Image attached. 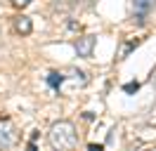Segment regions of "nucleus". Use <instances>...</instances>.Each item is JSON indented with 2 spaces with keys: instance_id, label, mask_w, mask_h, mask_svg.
<instances>
[{
  "instance_id": "f257e3e1",
  "label": "nucleus",
  "mask_w": 156,
  "mask_h": 151,
  "mask_svg": "<svg viewBox=\"0 0 156 151\" xmlns=\"http://www.w3.org/2000/svg\"><path fill=\"white\" fill-rule=\"evenodd\" d=\"M50 146L55 151H73L78 144V135L71 121H57L48 132Z\"/></svg>"
},
{
  "instance_id": "f03ea898",
  "label": "nucleus",
  "mask_w": 156,
  "mask_h": 151,
  "mask_svg": "<svg viewBox=\"0 0 156 151\" xmlns=\"http://www.w3.org/2000/svg\"><path fill=\"white\" fill-rule=\"evenodd\" d=\"M95 45H97V36H83L76 40V52L78 57H92V50H95Z\"/></svg>"
},
{
  "instance_id": "7ed1b4c3",
  "label": "nucleus",
  "mask_w": 156,
  "mask_h": 151,
  "mask_svg": "<svg viewBox=\"0 0 156 151\" xmlns=\"http://www.w3.org/2000/svg\"><path fill=\"white\" fill-rule=\"evenodd\" d=\"M156 7V0H133V12H135L137 21H144V17Z\"/></svg>"
},
{
  "instance_id": "20e7f679",
  "label": "nucleus",
  "mask_w": 156,
  "mask_h": 151,
  "mask_svg": "<svg viewBox=\"0 0 156 151\" xmlns=\"http://www.w3.org/2000/svg\"><path fill=\"white\" fill-rule=\"evenodd\" d=\"M14 31H17V33H21V36H29L31 31H33L31 19L24 17V14H21V17H17V19H14Z\"/></svg>"
},
{
  "instance_id": "39448f33",
  "label": "nucleus",
  "mask_w": 156,
  "mask_h": 151,
  "mask_svg": "<svg viewBox=\"0 0 156 151\" xmlns=\"http://www.w3.org/2000/svg\"><path fill=\"white\" fill-rule=\"evenodd\" d=\"M140 43H142L140 38H130V40H126V43L121 45V50H118V59H126V57L130 54V52H133V50H135Z\"/></svg>"
},
{
  "instance_id": "423d86ee",
  "label": "nucleus",
  "mask_w": 156,
  "mask_h": 151,
  "mask_svg": "<svg viewBox=\"0 0 156 151\" xmlns=\"http://www.w3.org/2000/svg\"><path fill=\"white\" fill-rule=\"evenodd\" d=\"M10 144H12V130L7 125H2V121H0V151L10 149Z\"/></svg>"
},
{
  "instance_id": "0eeeda50",
  "label": "nucleus",
  "mask_w": 156,
  "mask_h": 151,
  "mask_svg": "<svg viewBox=\"0 0 156 151\" xmlns=\"http://www.w3.org/2000/svg\"><path fill=\"white\" fill-rule=\"evenodd\" d=\"M64 78H66L64 73H59V71H52V73L48 76V85H50V87H55V90H59V85L64 83Z\"/></svg>"
},
{
  "instance_id": "6e6552de",
  "label": "nucleus",
  "mask_w": 156,
  "mask_h": 151,
  "mask_svg": "<svg viewBox=\"0 0 156 151\" xmlns=\"http://www.w3.org/2000/svg\"><path fill=\"white\" fill-rule=\"evenodd\" d=\"M140 139L142 142H149V139H156V125H147L140 130Z\"/></svg>"
},
{
  "instance_id": "1a4fd4ad",
  "label": "nucleus",
  "mask_w": 156,
  "mask_h": 151,
  "mask_svg": "<svg viewBox=\"0 0 156 151\" xmlns=\"http://www.w3.org/2000/svg\"><path fill=\"white\" fill-rule=\"evenodd\" d=\"M123 90H126V92H137V90H140V83H137V80H133V83L123 85Z\"/></svg>"
},
{
  "instance_id": "9d476101",
  "label": "nucleus",
  "mask_w": 156,
  "mask_h": 151,
  "mask_svg": "<svg viewBox=\"0 0 156 151\" xmlns=\"http://www.w3.org/2000/svg\"><path fill=\"white\" fill-rule=\"evenodd\" d=\"M12 5L14 7H26V5H31V0H12Z\"/></svg>"
},
{
  "instance_id": "9b49d317",
  "label": "nucleus",
  "mask_w": 156,
  "mask_h": 151,
  "mask_svg": "<svg viewBox=\"0 0 156 151\" xmlns=\"http://www.w3.org/2000/svg\"><path fill=\"white\" fill-rule=\"evenodd\" d=\"M88 151H104V146H102V144H90Z\"/></svg>"
},
{
  "instance_id": "f8f14e48",
  "label": "nucleus",
  "mask_w": 156,
  "mask_h": 151,
  "mask_svg": "<svg viewBox=\"0 0 156 151\" xmlns=\"http://www.w3.org/2000/svg\"><path fill=\"white\" fill-rule=\"evenodd\" d=\"M29 151H38V149H36V144H33V142L29 144Z\"/></svg>"
}]
</instances>
